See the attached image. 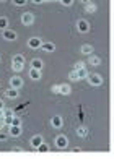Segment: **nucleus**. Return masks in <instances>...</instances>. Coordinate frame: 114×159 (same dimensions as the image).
Returning <instances> with one entry per match:
<instances>
[{"instance_id": "31", "label": "nucleus", "mask_w": 114, "mask_h": 159, "mask_svg": "<svg viewBox=\"0 0 114 159\" xmlns=\"http://www.w3.org/2000/svg\"><path fill=\"white\" fill-rule=\"evenodd\" d=\"M13 3H15V5H18V7H21V5H25L26 2H25V0H15Z\"/></svg>"}, {"instance_id": "15", "label": "nucleus", "mask_w": 114, "mask_h": 159, "mask_svg": "<svg viewBox=\"0 0 114 159\" xmlns=\"http://www.w3.org/2000/svg\"><path fill=\"white\" fill-rule=\"evenodd\" d=\"M31 68L41 70V68H42V60H41V59H33V60H31Z\"/></svg>"}, {"instance_id": "13", "label": "nucleus", "mask_w": 114, "mask_h": 159, "mask_svg": "<svg viewBox=\"0 0 114 159\" xmlns=\"http://www.w3.org/2000/svg\"><path fill=\"white\" fill-rule=\"evenodd\" d=\"M88 63L91 65V67H98V65L101 63V59H99L98 55H93V54H91L90 59H88Z\"/></svg>"}, {"instance_id": "22", "label": "nucleus", "mask_w": 114, "mask_h": 159, "mask_svg": "<svg viewBox=\"0 0 114 159\" xmlns=\"http://www.w3.org/2000/svg\"><path fill=\"white\" fill-rule=\"evenodd\" d=\"M7 26H8V20L5 16H0V30H7Z\"/></svg>"}, {"instance_id": "6", "label": "nucleus", "mask_w": 114, "mask_h": 159, "mask_svg": "<svg viewBox=\"0 0 114 159\" xmlns=\"http://www.w3.org/2000/svg\"><path fill=\"white\" fill-rule=\"evenodd\" d=\"M23 86V80L20 76H12L10 78V88H15V89H20Z\"/></svg>"}, {"instance_id": "9", "label": "nucleus", "mask_w": 114, "mask_h": 159, "mask_svg": "<svg viewBox=\"0 0 114 159\" xmlns=\"http://www.w3.org/2000/svg\"><path fill=\"white\" fill-rule=\"evenodd\" d=\"M41 44H42V41L39 38H31L30 41H28V46H30L31 49H38V47H41Z\"/></svg>"}, {"instance_id": "33", "label": "nucleus", "mask_w": 114, "mask_h": 159, "mask_svg": "<svg viewBox=\"0 0 114 159\" xmlns=\"http://www.w3.org/2000/svg\"><path fill=\"white\" fill-rule=\"evenodd\" d=\"M3 125H5V120H3V119H0V130L3 128Z\"/></svg>"}, {"instance_id": "20", "label": "nucleus", "mask_w": 114, "mask_h": 159, "mask_svg": "<svg viewBox=\"0 0 114 159\" xmlns=\"http://www.w3.org/2000/svg\"><path fill=\"white\" fill-rule=\"evenodd\" d=\"M77 75H78V80H85V78L88 76L87 67H85V68H80V70H77Z\"/></svg>"}, {"instance_id": "17", "label": "nucleus", "mask_w": 114, "mask_h": 159, "mask_svg": "<svg viewBox=\"0 0 114 159\" xmlns=\"http://www.w3.org/2000/svg\"><path fill=\"white\" fill-rule=\"evenodd\" d=\"M80 50H82V54H85V55H91V54H93V47H91L90 44H83Z\"/></svg>"}, {"instance_id": "30", "label": "nucleus", "mask_w": 114, "mask_h": 159, "mask_svg": "<svg viewBox=\"0 0 114 159\" xmlns=\"http://www.w3.org/2000/svg\"><path fill=\"white\" fill-rule=\"evenodd\" d=\"M3 120H5V125H12L13 117H3Z\"/></svg>"}, {"instance_id": "16", "label": "nucleus", "mask_w": 114, "mask_h": 159, "mask_svg": "<svg viewBox=\"0 0 114 159\" xmlns=\"http://www.w3.org/2000/svg\"><path fill=\"white\" fill-rule=\"evenodd\" d=\"M10 135L12 136H20L21 135V128L18 125H10Z\"/></svg>"}, {"instance_id": "34", "label": "nucleus", "mask_w": 114, "mask_h": 159, "mask_svg": "<svg viewBox=\"0 0 114 159\" xmlns=\"http://www.w3.org/2000/svg\"><path fill=\"white\" fill-rule=\"evenodd\" d=\"M3 109H5V104L2 102V101H0V111H3Z\"/></svg>"}, {"instance_id": "26", "label": "nucleus", "mask_w": 114, "mask_h": 159, "mask_svg": "<svg viewBox=\"0 0 114 159\" xmlns=\"http://www.w3.org/2000/svg\"><path fill=\"white\" fill-rule=\"evenodd\" d=\"M80 68H85V63H83V62H77L75 67H74V70L77 71V70H80Z\"/></svg>"}, {"instance_id": "8", "label": "nucleus", "mask_w": 114, "mask_h": 159, "mask_svg": "<svg viewBox=\"0 0 114 159\" xmlns=\"http://www.w3.org/2000/svg\"><path fill=\"white\" fill-rule=\"evenodd\" d=\"M51 124H52V127H54V128H60V127H62V124H64V120H62L60 115H54V117L51 119Z\"/></svg>"}, {"instance_id": "35", "label": "nucleus", "mask_w": 114, "mask_h": 159, "mask_svg": "<svg viewBox=\"0 0 114 159\" xmlns=\"http://www.w3.org/2000/svg\"><path fill=\"white\" fill-rule=\"evenodd\" d=\"M0 119H3V111H0Z\"/></svg>"}, {"instance_id": "25", "label": "nucleus", "mask_w": 114, "mask_h": 159, "mask_svg": "<svg viewBox=\"0 0 114 159\" xmlns=\"http://www.w3.org/2000/svg\"><path fill=\"white\" fill-rule=\"evenodd\" d=\"M3 117H13V111L12 109H3Z\"/></svg>"}, {"instance_id": "29", "label": "nucleus", "mask_w": 114, "mask_h": 159, "mask_svg": "<svg viewBox=\"0 0 114 159\" xmlns=\"http://www.w3.org/2000/svg\"><path fill=\"white\" fill-rule=\"evenodd\" d=\"M60 3H62V5H65V7H70V5L74 3V0H62Z\"/></svg>"}, {"instance_id": "23", "label": "nucleus", "mask_w": 114, "mask_h": 159, "mask_svg": "<svg viewBox=\"0 0 114 159\" xmlns=\"http://www.w3.org/2000/svg\"><path fill=\"white\" fill-rule=\"evenodd\" d=\"M38 149H39V153H47V151H49L47 144H44V143H41L39 146H38Z\"/></svg>"}, {"instance_id": "18", "label": "nucleus", "mask_w": 114, "mask_h": 159, "mask_svg": "<svg viewBox=\"0 0 114 159\" xmlns=\"http://www.w3.org/2000/svg\"><path fill=\"white\" fill-rule=\"evenodd\" d=\"M30 78H31V80H41V70L31 68V70H30Z\"/></svg>"}, {"instance_id": "2", "label": "nucleus", "mask_w": 114, "mask_h": 159, "mask_svg": "<svg viewBox=\"0 0 114 159\" xmlns=\"http://www.w3.org/2000/svg\"><path fill=\"white\" fill-rule=\"evenodd\" d=\"M87 80H88V83H90L91 86H99V84L103 83L101 75H98V73H88Z\"/></svg>"}, {"instance_id": "11", "label": "nucleus", "mask_w": 114, "mask_h": 159, "mask_svg": "<svg viewBox=\"0 0 114 159\" xmlns=\"http://www.w3.org/2000/svg\"><path fill=\"white\" fill-rule=\"evenodd\" d=\"M5 96L10 98V99H17V98L20 96V93H18V89H15V88H10V89L5 91Z\"/></svg>"}, {"instance_id": "7", "label": "nucleus", "mask_w": 114, "mask_h": 159, "mask_svg": "<svg viewBox=\"0 0 114 159\" xmlns=\"http://www.w3.org/2000/svg\"><path fill=\"white\" fill-rule=\"evenodd\" d=\"M18 38V34L15 31H12V30H3V39L7 41H15Z\"/></svg>"}, {"instance_id": "10", "label": "nucleus", "mask_w": 114, "mask_h": 159, "mask_svg": "<svg viewBox=\"0 0 114 159\" xmlns=\"http://www.w3.org/2000/svg\"><path fill=\"white\" fill-rule=\"evenodd\" d=\"M41 49L46 50V52H54V50H55V44H54V42H42Z\"/></svg>"}, {"instance_id": "12", "label": "nucleus", "mask_w": 114, "mask_h": 159, "mask_svg": "<svg viewBox=\"0 0 114 159\" xmlns=\"http://www.w3.org/2000/svg\"><path fill=\"white\" fill-rule=\"evenodd\" d=\"M30 143H31V146H33V148H36V149H38V146L42 143V136H41V135H34Z\"/></svg>"}, {"instance_id": "28", "label": "nucleus", "mask_w": 114, "mask_h": 159, "mask_svg": "<svg viewBox=\"0 0 114 159\" xmlns=\"http://www.w3.org/2000/svg\"><path fill=\"white\" fill-rule=\"evenodd\" d=\"M51 93H54V94H59V84H52Z\"/></svg>"}, {"instance_id": "24", "label": "nucleus", "mask_w": 114, "mask_h": 159, "mask_svg": "<svg viewBox=\"0 0 114 159\" xmlns=\"http://www.w3.org/2000/svg\"><path fill=\"white\" fill-rule=\"evenodd\" d=\"M69 78H70V80H74V81H78V75H77V71H75V70H72V71L69 73Z\"/></svg>"}, {"instance_id": "27", "label": "nucleus", "mask_w": 114, "mask_h": 159, "mask_svg": "<svg viewBox=\"0 0 114 159\" xmlns=\"http://www.w3.org/2000/svg\"><path fill=\"white\" fill-rule=\"evenodd\" d=\"M12 125H21V119H18V117H13V120H12Z\"/></svg>"}, {"instance_id": "19", "label": "nucleus", "mask_w": 114, "mask_h": 159, "mask_svg": "<svg viewBox=\"0 0 114 159\" xmlns=\"http://www.w3.org/2000/svg\"><path fill=\"white\" fill-rule=\"evenodd\" d=\"M96 8H98V7H96V3H93V2H88L87 5H85V10H87L88 13H95Z\"/></svg>"}, {"instance_id": "3", "label": "nucleus", "mask_w": 114, "mask_h": 159, "mask_svg": "<svg viewBox=\"0 0 114 159\" xmlns=\"http://www.w3.org/2000/svg\"><path fill=\"white\" fill-rule=\"evenodd\" d=\"M21 23H23L25 26H30L34 23V15L31 11H25L23 15H21Z\"/></svg>"}, {"instance_id": "4", "label": "nucleus", "mask_w": 114, "mask_h": 159, "mask_svg": "<svg viewBox=\"0 0 114 159\" xmlns=\"http://www.w3.org/2000/svg\"><path fill=\"white\" fill-rule=\"evenodd\" d=\"M67 144H69V140H67V136H65V135H59V136L55 138V146L59 148V149L67 148Z\"/></svg>"}, {"instance_id": "32", "label": "nucleus", "mask_w": 114, "mask_h": 159, "mask_svg": "<svg viewBox=\"0 0 114 159\" xmlns=\"http://www.w3.org/2000/svg\"><path fill=\"white\" fill-rule=\"evenodd\" d=\"M3 140H7V135L0 132V141H3Z\"/></svg>"}, {"instance_id": "5", "label": "nucleus", "mask_w": 114, "mask_h": 159, "mask_svg": "<svg viewBox=\"0 0 114 159\" xmlns=\"http://www.w3.org/2000/svg\"><path fill=\"white\" fill-rule=\"evenodd\" d=\"M77 30L78 33H88L90 31V25L87 20H78L77 21Z\"/></svg>"}, {"instance_id": "21", "label": "nucleus", "mask_w": 114, "mask_h": 159, "mask_svg": "<svg viewBox=\"0 0 114 159\" xmlns=\"http://www.w3.org/2000/svg\"><path fill=\"white\" fill-rule=\"evenodd\" d=\"M77 135L80 136V138H85V136L88 135V130L85 128V127H78V128H77Z\"/></svg>"}, {"instance_id": "1", "label": "nucleus", "mask_w": 114, "mask_h": 159, "mask_svg": "<svg viewBox=\"0 0 114 159\" xmlns=\"http://www.w3.org/2000/svg\"><path fill=\"white\" fill-rule=\"evenodd\" d=\"M25 67V57L23 55H13V59H12V68L15 70V71H21Z\"/></svg>"}, {"instance_id": "14", "label": "nucleus", "mask_w": 114, "mask_h": 159, "mask_svg": "<svg viewBox=\"0 0 114 159\" xmlns=\"http://www.w3.org/2000/svg\"><path fill=\"white\" fill-rule=\"evenodd\" d=\"M70 86L69 84H59V94H64V96H69L70 94Z\"/></svg>"}]
</instances>
